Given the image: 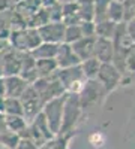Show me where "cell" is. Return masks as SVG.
<instances>
[{
    "label": "cell",
    "mask_w": 135,
    "mask_h": 149,
    "mask_svg": "<svg viewBox=\"0 0 135 149\" xmlns=\"http://www.w3.org/2000/svg\"><path fill=\"white\" fill-rule=\"evenodd\" d=\"M90 142L93 143V146H102L104 145V137L101 134H93L90 137Z\"/></svg>",
    "instance_id": "6da1fadb"
}]
</instances>
